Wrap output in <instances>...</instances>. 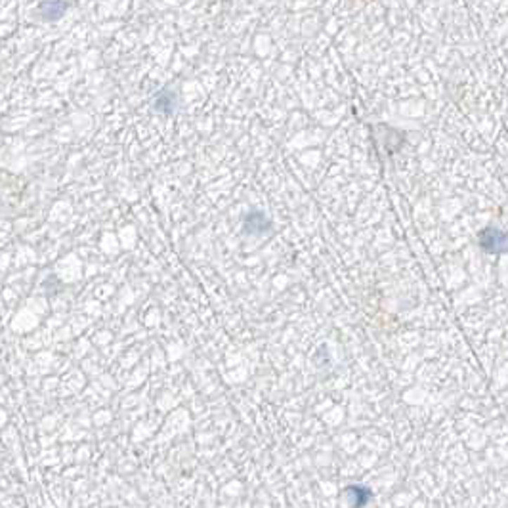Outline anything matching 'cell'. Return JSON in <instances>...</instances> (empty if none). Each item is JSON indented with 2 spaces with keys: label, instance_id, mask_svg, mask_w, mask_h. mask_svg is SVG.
I'll list each match as a JSON object with an SVG mask.
<instances>
[{
  "label": "cell",
  "instance_id": "6da1fadb",
  "mask_svg": "<svg viewBox=\"0 0 508 508\" xmlns=\"http://www.w3.org/2000/svg\"><path fill=\"white\" fill-rule=\"evenodd\" d=\"M478 241H480V247L489 254H502L507 252V233L501 230V228H486L478 235Z\"/></svg>",
  "mask_w": 508,
  "mask_h": 508
},
{
  "label": "cell",
  "instance_id": "7a4b0ae2",
  "mask_svg": "<svg viewBox=\"0 0 508 508\" xmlns=\"http://www.w3.org/2000/svg\"><path fill=\"white\" fill-rule=\"evenodd\" d=\"M373 499L371 489L365 486H348L344 489V501L348 502L350 508H363L367 507V502Z\"/></svg>",
  "mask_w": 508,
  "mask_h": 508
},
{
  "label": "cell",
  "instance_id": "3957f363",
  "mask_svg": "<svg viewBox=\"0 0 508 508\" xmlns=\"http://www.w3.org/2000/svg\"><path fill=\"white\" fill-rule=\"evenodd\" d=\"M69 2H61V0H48L39 4V14L44 21H58L63 18V14L69 10Z\"/></svg>",
  "mask_w": 508,
  "mask_h": 508
},
{
  "label": "cell",
  "instance_id": "277c9868",
  "mask_svg": "<svg viewBox=\"0 0 508 508\" xmlns=\"http://www.w3.org/2000/svg\"><path fill=\"white\" fill-rule=\"evenodd\" d=\"M243 228L247 233H252V235H264L270 230V220L262 212H249L245 216Z\"/></svg>",
  "mask_w": 508,
  "mask_h": 508
},
{
  "label": "cell",
  "instance_id": "5b68a950",
  "mask_svg": "<svg viewBox=\"0 0 508 508\" xmlns=\"http://www.w3.org/2000/svg\"><path fill=\"white\" fill-rule=\"evenodd\" d=\"M174 105H176V96L169 92V90H164L161 94H157L155 102H153V109L159 111V113H164V115H169L174 111Z\"/></svg>",
  "mask_w": 508,
  "mask_h": 508
}]
</instances>
